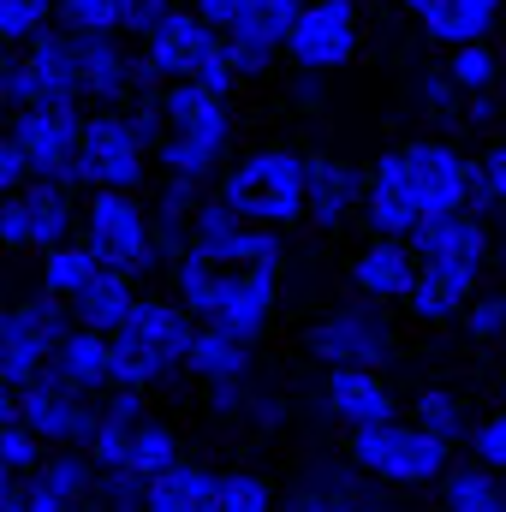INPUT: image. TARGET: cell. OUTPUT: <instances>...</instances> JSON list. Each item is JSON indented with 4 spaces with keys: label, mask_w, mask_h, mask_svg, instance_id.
Returning a JSON list of instances; mask_svg holds the SVG:
<instances>
[{
    "label": "cell",
    "mask_w": 506,
    "mask_h": 512,
    "mask_svg": "<svg viewBox=\"0 0 506 512\" xmlns=\"http://www.w3.org/2000/svg\"><path fill=\"white\" fill-rule=\"evenodd\" d=\"M161 114H167V131L155 143L161 173L209 185L215 167L233 149V108H227V96L197 84V78H173V84H161Z\"/></svg>",
    "instance_id": "obj_3"
},
{
    "label": "cell",
    "mask_w": 506,
    "mask_h": 512,
    "mask_svg": "<svg viewBox=\"0 0 506 512\" xmlns=\"http://www.w3.org/2000/svg\"><path fill=\"white\" fill-rule=\"evenodd\" d=\"M191 6H197V12H203L215 30H233V24L251 12V0H191Z\"/></svg>",
    "instance_id": "obj_46"
},
{
    "label": "cell",
    "mask_w": 506,
    "mask_h": 512,
    "mask_svg": "<svg viewBox=\"0 0 506 512\" xmlns=\"http://www.w3.org/2000/svg\"><path fill=\"white\" fill-rule=\"evenodd\" d=\"M465 120H471V126H489V120H495V102H489V90H477V96H471V114H465Z\"/></svg>",
    "instance_id": "obj_48"
},
{
    "label": "cell",
    "mask_w": 506,
    "mask_h": 512,
    "mask_svg": "<svg viewBox=\"0 0 506 512\" xmlns=\"http://www.w3.org/2000/svg\"><path fill=\"white\" fill-rule=\"evenodd\" d=\"M48 370H54L60 382H72L78 393H102V387H114V346H108V334H102V328L72 322V334L54 346Z\"/></svg>",
    "instance_id": "obj_24"
},
{
    "label": "cell",
    "mask_w": 506,
    "mask_h": 512,
    "mask_svg": "<svg viewBox=\"0 0 506 512\" xmlns=\"http://www.w3.org/2000/svg\"><path fill=\"white\" fill-rule=\"evenodd\" d=\"M137 42H143V60L161 72V84L197 78V84H209V90H221V96H233V84H239L233 54H227V36H221L191 0H173Z\"/></svg>",
    "instance_id": "obj_5"
},
{
    "label": "cell",
    "mask_w": 506,
    "mask_h": 512,
    "mask_svg": "<svg viewBox=\"0 0 506 512\" xmlns=\"http://www.w3.org/2000/svg\"><path fill=\"white\" fill-rule=\"evenodd\" d=\"M78 185L66 179H42L30 173L12 197H0V251H54L60 239H72V221H78V203H72Z\"/></svg>",
    "instance_id": "obj_12"
},
{
    "label": "cell",
    "mask_w": 506,
    "mask_h": 512,
    "mask_svg": "<svg viewBox=\"0 0 506 512\" xmlns=\"http://www.w3.org/2000/svg\"><path fill=\"white\" fill-rule=\"evenodd\" d=\"M84 453H90L96 465H131V423H114V417H102Z\"/></svg>",
    "instance_id": "obj_42"
},
{
    "label": "cell",
    "mask_w": 506,
    "mask_h": 512,
    "mask_svg": "<svg viewBox=\"0 0 506 512\" xmlns=\"http://www.w3.org/2000/svg\"><path fill=\"white\" fill-rule=\"evenodd\" d=\"M411 280H417V251H411V239L376 233L364 251L352 256V286H358L364 298H376V304H405Z\"/></svg>",
    "instance_id": "obj_21"
},
{
    "label": "cell",
    "mask_w": 506,
    "mask_h": 512,
    "mask_svg": "<svg viewBox=\"0 0 506 512\" xmlns=\"http://www.w3.org/2000/svg\"><path fill=\"white\" fill-rule=\"evenodd\" d=\"M280 512H376V495L358 483V465L346 459V465H316V471H304V483L280 501Z\"/></svg>",
    "instance_id": "obj_23"
},
{
    "label": "cell",
    "mask_w": 506,
    "mask_h": 512,
    "mask_svg": "<svg viewBox=\"0 0 506 512\" xmlns=\"http://www.w3.org/2000/svg\"><path fill=\"white\" fill-rule=\"evenodd\" d=\"M72 334V304L66 298H54V292H30V298H18V304H6L0 310V382L24 387L30 376H42L48 370V358H54V346Z\"/></svg>",
    "instance_id": "obj_10"
},
{
    "label": "cell",
    "mask_w": 506,
    "mask_h": 512,
    "mask_svg": "<svg viewBox=\"0 0 506 512\" xmlns=\"http://www.w3.org/2000/svg\"><path fill=\"white\" fill-rule=\"evenodd\" d=\"M251 346L256 340H239V334H227V328H215V322H197L191 352H185V370H191L203 387L239 382V376H251V358H256Z\"/></svg>",
    "instance_id": "obj_25"
},
{
    "label": "cell",
    "mask_w": 506,
    "mask_h": 512,
    "mask_svg": "<svg viewBox=\"0 0 506 512\" xmlns=\"http://www.w3.org/2000/svg\"><path fill=\"white\" fill-rule=\"evenodd\" d=\"M78 131H84V102H30V108H12V137H18L30 173H42V179H66L72 185Z\"/></svg>",
    "instance_id": "obj_16"
},
{
    "label": "cell",
    "mask_w": 506,
    "mask_h": 512,
    "mask_svg": "<svg viewBox=\"0 0 506 512\" xmlns=\"http://www.w3.org/2000/svg\"><path fill=\"white\" fill-rule=\"evenodd\" d=\"M417 30L441 48H459V42H477L501 24V0H399Z\"/></svg>",
    "instance_id": "obj_22"
},
{
    "label": "cell",
    "mask_w": 506,
    "mask_h": 512,
    "mask_svg": "<svg viewBox=\"0 0 506 512\" xmlns=\"http://www.w3.org/2000/svg\"><path fill=\"white\" fill-rule=\"evenodd\" d=\"M471 459H483L489 471H506V405L471 429Z\"/></svg>",
    "instance_id": "obj_41"
},
{
    "label": "cell",
    "mask_w": 506,
    "mask_h": 512,
    "mask_svg": "<svg viewBox=\"0 0 506 512\" xmlns=\"http://www.w3.org/2000/svg\"><path fill=\"white\" fill-rule=\"evenodd\" d=\"M54 24H60L54 0H0V42L6 48H24V42H36Z\"/></svg>",
    "instance_id": "obj_36"
},
{
    "label": "cell",
    "mask_w": 506,
    "mask_h": 512,
    "mask_svg": "<svg viewBox=\"0 0 506 512\" xmlns=\"http://www.w3.org/2000/svg\"><path fill=\"white\" fill-rule=\"evenodd\" d=\"M459 322H465V334H471V340H501V334H506V298H501V292L471 298Z\"/></svg>",
    "instance_id": "obj_40"
},
{
    "label": "cell",
    "mask_w": 506,
    "mask_h": 512,
    "mask_svg": "<svg viewBox=\"0 0 506 512\" xmlns=\"http://www.w3.org/2000/svg\"><path fill=\"white\" fill-rule=\"evenodd\" d=\"M173 459H185V453H179V435H173L167 423H155V417H137V423H131V471L155 477V471H167Z\"/></svg>",
    "instance_id": "obj_35"
},
{
    "label": "cell",
    "mask_w": 506,
    "mask_h": 512,
    "mask_svg": "<svg viewBox=\"0 0 506 512\" xmlns=\"http://www.w3.org/2000/svg\"><path fill=\"white\" fill-rule=\"evenodd\" d=\"M143 512H215V471H203L191 459H173L167 471L149 477Z\"/></svg>",
    "instance_id": "obj_27"
},
{
    "label": "cell",
    "mask_w": 506,
    "mask_h": 512,
    "mask_svg": "<svg viewBox=\"0 0 506 512\" xmlns=\"http://www.w3.org/2000/svg\"><path fill=\"white\" fill-rule=\"evenodd\" d=\"M501 399H506V376H501Z\"/></svg>",
    "instance_id": "obj_53"
},
{
    "label": "cell",
    "mask_w": 506,
    "mask_h": 512,
    "mask_svg": "<svg viewBox=\"0 0 506 512\" xmlns=\"http://www.w3.org/2000/svg\"><path fill=\"white\" fill-rule=\"evenodd\" d=\"M501 24H506V0H501Z\"/></svg>",
    "instance_id": "obj_52"
},
{
    "label": "cell",
    "mask_w": 506,
    "mask_h": 512,
    "mask_svg": "<svg viewBox=\"0 0 506 512\" xmlns=\"http://www.w3.org/2000/svg\"><path fill=\"white\" fill-rule=\"evenodd\" d=\"M459 96H465V90H459V84L447 78V66L423 78V108H429L435 120H453V102H459Z\"/></svg>",
    "instance_id": "obj_45"
},
{
    "label": "cell",
    "mask_w": 506,
    "mask_h": 512,
    "mask_svg": "<svg viewBox=\"0 0 506 512\" xmlns=\"http://www.w3.org/2000/svg\"><path fill=\"white\" fill-rule=\"evenodd\" d=\"M221 203H233L245 221L256 227H298L304 221V155L298 149H251L239 155L221 185H215Z\"/></svg>",
    "instance_id": "obj_6"
},
{
    "label": "cell",
    "mask_w": 506,
    "mask_h": 512,
    "mask_svg": "<svg viewBox=\"0 0 506 512\" xmlns=\"http://www.w3.org/2000/svg\"><path fill=\"white\" fill-rule=\"evenodd\" d=\"M102 274V262H96V251L84 245V239H60L54 251H42V292H54V298H78L90 280Z\"/></svg>",
    "instance_id": "obj_30"
},
{
    "label": "cell",
    "mask_w": 506,
    "mask_h": 512,
    "mask_svg": "<svg viewBox=\"0 0 506 512\" xmlns=\"http://www.w3.org/2000/svg\"><path fill=\"white\" fill-rule=\"evenodd\" d=\"M131 304H137V286H131V274H120V268H102V274H96V280H90V286L72 298V322L114 334V328L131 316Z\"/></svg>",
    "instance_id": "obj_28"
},
{
    "label": "cell",
    "mask_w": 506,
    "mask_h": 512,
    "mask_svg": "<svg viewBox=\"0 0 506 512\" xmlns=\"http://www.w3.org/2000/svg\"><path fill=\"white\" fill-rule=\"evenodd\" d=\"M215 512H280L274 483L262 471H221L215 477Z\"/></svg>",
    "instance_id": "obj_34"
},
{
    "label": "cell",
    "mask_w": 506,
    "mask_h": 512,
    "mask_svg": "<svg viewBox=\"0 0 506 512\" xmlns=\"http://www.w3.org/2000/svg\"><path fill=\"white\" fill-rule=\"evenodd\" d=\"M173 292L191 304L197 322H215L239 340H262L274 322V304H280V274L227 268V262H209L197 251H179L173 256Z\"/></svg>",
    "instance_id": "obj_2"
},
{
    "label": "cell",
    "mask_w": 506,
    "mask_h": 512,
    "mask_svg": "<svg viewBox=\"0 0 506 512\" xmlns=\"http://www.w3.org/2000/svg\"><path fill=\"white\" fill-rule=\"evenodd\" d=\"M167 6H173V0H126V36H143Z\"/></svg>",
    "instance_id": "obj_47"
},
{
    "label": "cell",
    "mask_w": 506,
    "mask_h": 512,
    "mask_svg": "<svg viewBox=\"0 0 506 512\" xmlns=\"http://www.w3.org/2000/svg\"><path fill=\"white\" fill-rule=\"evenodd\" d=\"M304 346H310L316 364H376L381 370L393 358V328L376 310V298L370 304H340V310H328V316L310 322Z\"/></svg>",
    "instance_id": "obj_15"
},
{
    "label": "cell",
    "mask_w": 506,
    "mask_h": 512,
    "mask_svg": "<svg viewBox=\"0 0 506 512\" xmlns=\"http://www.w3.org/2000/svg\"><path fill=\"white\" fill-rule=\"evenodd\" d=\"M298 12H304V0H251V12L233 30H221L239 78H262L274 66V54H286V36H292Z\"/></svg>",
    "instance_id": "obj_18"
},
{
    "label": "cell",
    "mask_w": 506,
    "mask_h": 512,
    "mask_svg": "<svg viewBox=\"0 0 506 512\" xmlns=\"http://www.w3.org/2000/svg\"><path fill=\"white\" fill-rule=\"evenodd\" d=\"M322 405H328V417L340 429H370V423L399 417V399H393V387L381 382L376 364H328Z\"/></svg>",
    "instance_id": "obj_19"
},
{
    "label": "cell",
    "mask_w": 506,
    "mask_h": 512,
    "mask_svg": "<svg viewBox=\"0 0 506 512\" xmlns=\"http://www.w3.org/2000/svg\"><path fill=\"white\" fill-rule=\"evenodd\" d=\"M471 298H477V274H453V268L417 262V280H411V292H405V310H411L417 322H459Z\"/></svg>",
    "instance_id": "obj_26"
},
{
    "label": "cell",
    "mask_w": 506,
    "mask_h": 512,
    "mask_svg": "<svg viewBox=\"0 0 506 512\" xmlns=\"http://www.w3.org/2000/svg\"><path fill=\"white\" fill-rule=\"evenodd\" d=\"M447 209H471V161L453 143L417 137V143L376 155L364 179V209H358L370 233L411 239L429 215H447Z\"/></svg>",
    "instance_id": "obj_1"
},
{
    "label": "cell",
    "mask_w": 506,
    "mask_h": 512,
    "mask_svg": "<svg viewBox=\"0 0 506 512\" xmlns=\"http://www.w3.org/2000/svg\"><path fill=\"white\" fill-rule=\"evenodd\" d=\"M84 245L96 251L102 268H120L131 280L161 262L155 221L137 203V191H90V203H84Z\"/></svg>",
    "instance_id": "obj_9"
},
{
    "label": "cell",
    "mask_w": 506,
    "mask_h": 512,
    "mask_svg": "<svg viewBox=\"0 0 506 512\" xmlns=\"http://www.w3.org/2000/svg\"><path fill=\"white\" fill-rule=\"evenodd\" d=\"M143 489H149L143 471H131V465H102L84 512H143Z\"/></svg>",
    "instance_id": "obj_33"
},
{
    "label": "cell",
    "mask_w": 506,
    "mask_h": 512,
    "mask_svg": "<svg viewBox=\"0 0 506 512\" xmlns=\"http://www.w3.org/2000/svg\"><path fill=\"white\" fill-rule=\"evenodd\" d=\"M411 251L429 268H453V274H483L489 262V227L477 209H447V215H429L417 233H411Z\"/></svg>",
    "instance_id": "obj_17"
},
{
    "label": "cell",
    "mask_w": 506,
    "mask_h": 512,
    "mask_svg": "<svg viewBox=\"0 0 506 512\" xmlns=\"http://www.w3.org/2000/svg\"><path fill=\"white\" fill-rule=\"evenodd\" d=\"M6 512H84L72 507V501H60L48 483H36V477H18V489H12V501H6Z\"/></svg>",
    "instance_id": "obj_44"
},
{
    "label": "cell",
    "mask_w": 506,
    "mask_h": 512,
    "mask_svg": "<svg viewBox=\"0 0 506 512\" xmlns=\"http://www.w3.org/2000/svg\"><path fill=\"white\" fill-rule=\"evenodd\" d=\"M149 137L137 131L131 108H96L84 114L78 131V161H72V185L84 191H137L149 179Z\"/></svg>",
    "instance_id": "obj_8"
},
{
    "label": "cell",
    "mask_w": 506,
    "mask_h": 512,
    "mask_svg": "<svg viewBox=\"0 0 506 512\" xmlns=\"http://www.w3.org/2000/svg\"><path fill=\"white\" fill-rule=\"evenodd\" d=\"M191 334H197V316L191 304L173 292V298H143L131 304V316L108 334L114 346V387H149L167 382L173 370H185V352H191Z\"/></svg>",
    "instance_id": "obj_4"
},
{
    "label": "cell",
    "mask_w": 506,
    "mask_h": 512,
    "mask_svg": "<svg viewBox=\"0 0 506 512\" xmlns=\"http://www.w3.org/2000/svg\"><path fill=\"white\" fill-rule=\"evenodd\" d=\"M185 251L209 256V262H227V268H262V274H280L286 268V239L280 227H256L245 221L233 203L221 197H203L197 215H191V245Z\"/></svg>",
    "instance_id": "obj_11"
},
{
    "label": "cell",
    "mask_w": 506,
    "mask_h": 512,
    "mask_svg": "<svg viewBox=\"0 0 506 512\" xmlns=\"http://www.w3.org/2000/svg\"><path fill=\"white\" fill-rule=\"evenodd\" d=\"M66 30H102V36H126V0H54Z\"/></svg>",
    "instance_id": "obj_37"
},
{
    "label": "cell",
    "mask_w": 506,
    "mask_h": 512,
    "mask_svg": "<svg viewBox=\"0 0 506 512\" xmlns=\"http://www.w3.org/2000/svg\"><path fill=\"white\" fill-rule=\"evenodd\" d=\"M495 507H501V471H489L483 459L441 471V512H495Z\"/></svg>",
    "instance_id": "obj_29"
},
{
    "label": "cell",
    "mask_w": 506,
    "mask_h": 512,
    "mask_svg": "<svg viewBox=\"0 0 506 512\" xmlns=\"http://www.w3.org/2000/svg\"><path fill=\"white\" fill-rule=\"evenodd\" d=\"M471 209L489 215V209H506V143L483 149L471 161Z\"/></svg>",
    "instance_id": "obj_38"
},
{
    "label": "cell",
    "mask_w": 506,
    "mask_h": 512,
    "mask_svg": "<svg viewBox=\"0 0 506 512\" xmlns=\"http://www.w3.org/2000/svg\"><path fill=\"white\" fill-rule=\"evenodd\" d=\"M358 0H304L292 36H286V60L310 78H328L340 66L358 60Z\"/></svg>",
    "instance_id": "obj_13"
},
{
    "label": "cell",
    "mask_w": 506,
    "mask_h": 512,
    "mask_svg": "<svg viewBox=\"0 0 506 512\" xmlns=\"http://www.w3.org/2000/svg\"><path fill=\"white\" fill-rule=\"evenodd\" d=\"M24 179H30V161H24V149L12 137V114L0 108V197H12Z\"/></svg>",
    "instance_id": "obj_43"
},
{
    "label": "cell",
    "mask_w": 506,
    "mask_h": 512,
    "mask_svg": "<svg viewBox=\"0 0 506 512\" xmlns=\"http://www.w3.org/2000/svg\"><path fill=\"white\" fill-rule=\"evenodd\" d=\"M12 489H18V471L0 459V512H6V501H12Z\"/></svg>",
    "instance_id": "obj_50"
},
{
    "label": "cell",
    "mask_w": 506,
    "mask_h": 512,
    "mask_svg": "<svg viewBox=\"0 0 506 512\" xmlns=\"http://www.w3.org/2000/svg\"><path fill=\"white\" fill-rule=\"evenodd\" d=\"M411 417L429 429V435H441L447 447H459V441H471V417H465V399H453L447 387H423L417 399H411Z\"/></svg>",
    "instance_id": "obj_31"
},
{
    "label": "cell",
    "mask_w": 506,
    "mask_h": 512,
    "mask_svg": "<svg viewBox=\"0 0 506 512\" xmlns=\"http://www.w3.org/2000/svg\"><path fill=\"white\" fill-rule=\"evenodd\" d=\"M358 209H364V179H358V167H346V161H334V155H304V221L322 227V233H334V227H346Z\"/></svg>",
    "instance_id": "obj_20"
},
{
    "label": "cell",
    "mask_w": 506,
    "mask_h": 512,
    "mask_svg": "<svg viewBox=\"0 0 506 512\" xmlns=\"http://www.w3.org/2000/svg\"><path fill=\"white\" fill-rule=\"evenodd\" d=\"M495 512H506V471H501V507H495Z\"/></svg>",
    "instance_id": "obj_51"
},
{
    "label": "cell",
    "mask_w": 506,
    "mask_h": 512,
    "mask_svg": "<svg viewBox=\"0 0 506 512\" xmlns=\"http://www.w3.org/2000/svg\"><path fill=\"white\" fill-rule=\"evenodd\" d=\"M18 417L48 441V447H90L102 411H96V393H78L72 382H60L54 370L30 376L18 387Z\"/></svg>",
    "instance_id": "obj_14"
},
{
    "label": "cell",
    "mask_w": 506,
    "mask_h": 512,
    "mask_svg": "<svg viewBox=\"0 0 506 512\" xmlns=\"http://www.w3.org/2000/svg\"><path fill=\"white\" fill-rule=\"evenodd\" d=\"M12 417H18V387L0 382V423H12Z\"/></svg>",
    "instance_id": "obj_49"
},
{
    "label": "cell",
    "mask_w": 506,
    "mask_h": 512,
    "mask_svg": "<svg viewBox=\"0 0 506 512\" xmlns=\"http://www.w3.org/2000/svg\"><path fill=\"white\" fill-rule=\"evenodd\" d=\"M447 78H453L465 96H477V90H495V84H501V54L489 48V36H477V42H459V48L447 54Z\"/></svg>",
    "instance_id": "obj_32"
},
{
    "label": "cell",
    "mask_w": 506,
    "mask_h": 512,
    "mask_svg": "<svg viewBox=\"0 0 506 512\" xmlns=\"http://www.w3.org/2000/svg\"><path fill=\"white\" fill-rule=\"evenodd\" d=\"M42 453H48V441L24 423V417H12V423H0V459L18 471V477H30L36 465H42Z\"/></svg>",
    "instance_id": "obj_39"
},
{
    "label": "cell",
    "mask_w": 506,
    "mask_h": 512,
    "mask_svg": "<svg viewBox=\"0 0 506 512\" xmlns=\"http://www.w3.org/2000/svg\"><path fill=\"white\" fill-rule=\"evenodd\" d=\"M346 459L393 489H417V483H441V471L453 465V447L441 435H429L417 417H387L370 429H352V447Z\"/></svg>",
    "instance_id": "obj_7"
}]
</instances>
